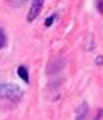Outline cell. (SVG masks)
Returning a JSON list of instances; mask_svg holds the SVG:
<instances>
[{
    "label": "cell",
    "instance_id": "7a4b0ae2",
    "mask_svg": "<svg viewBox=\"0 0 103 120\" xmlns=\"http://www.w3.org/2000/svg\"><path fill=\"white\" fill-rule=\"evenodd\" d=\"M44 2H46V0H33V2H31V8H29L28 15H27V21L28 22L35 21V18L40 15L41 9H43Z\"/></svg>",
    "mask_w": 103,
    "mask_h": 120
},
{
    "label": "cell",
    "instance_id": "5b68a950",
    "mask_svg": "<svg viewBox=\"0 0 103 120\" xmlns=\"http://www.w3.org/2000/svg\"><path fill=\"white\" fill-rule=\"evenodd\" d=\"M54 19H56V13H53V15H50L49 18H47V19H46V22H44V25L47 26V28H49V26H52V23H53V21Z\"/></svg>",
    "mask_w": 103,
    "mask_h": 120
},
{
    "label": "cell",
    "instance_id": "3957f363",
    "mask_svg": "<svg viewBox=\"0 0 103 120\" xmlns=\"http://www.w3.org/2000/svg\"><path fill=\"white\" fill-rule=\"evenodd\" d=\"M88 113V104L84 101V103L78 107V111H77V119L75 120H86V116Z\"/></svg>",
    "mask_w": 103,
    "mask_h": 120
},
{
    "label": "cell",
    "instance_id": "6da1fadb",
    "mask_svg": "<svg viewBox=\"0 0 103 120\" xmlns=\"http://www.w3.org/2000/svg\"><path fill=\"white\" fill-rule=\"evenodd\" d=\"M22 95H24V91L16 83H12V82L0 83V101H3V103H10L15 105L21 101Z\"/></svg>",
    "mask_w": 103,
    "mask_h": 120
},
{
    "label": "cell",
    "instance_id": "277c9868",
    "mask_svg": "<svg viewBox=\"0 0 103 120\" xmlns=\"http://www.w3.org/2000/svg\"><path fill=\"white\" fill-rule=\"evenodd\" d=\"M16 73H18V76H19V78H21V79L25 82V83H28V82H29L28 70H27L25 66H19V68H18V70H16Z\"/></svg>",
    "mask_w": 103,
    "mask_h": 120
},
{
    "label": "cell",
    "instance_id": "ba28073f",
    "mask_svg": "<svg viewBox=\"0 0 103 120\" xmlns=\"http://www.w3.org/2000/svg\"><path fill=\"white\" fill-rule=\"evenodd\" d=\"M96 4H97V10L100 12V13H103V0H97Z\"/></svg>",
    "mask_w": 103,
    "mask_h": 120
},
{
    "label": "cell",
    "instance_id": "52a82bcc",
    "mask_svg": "<svg viewBox=\"0 0 103 120\" xmlns=\"http://www.w3.org/2000/svg\"><path fill=\"white\" fill-rule=\"evenodd\" d=\"M10 2H12V4H13V6H22L27 0H10Z\"/></svg>",
    "mask_w": 103,
    "mask_h": 120
},
{
    "label": "cell",
    "instance_id": "9c48e42d",
    "mask_svg": "<svg viewBox=\"0 0 103 120\" xmlns=\"http://www.w3.org/2000/svg\"><path fill=\"white\" fill-rule=\"evenodd\" d=\"M96 60H97V62H96L97 64H103V56H99V57L96 59Z\"/></svg>",
    "mask_w": 103,
    "mask_h": 120
},
{
    "label": "cell",
    "instance_id": "8992f818",
    "mask_svg": "<svg viewBox=\"0 0 103 120\" xmlns=\"http://www.w3.org/2000/svg\"><path fill=\"white\" fill-rule=\"evenodd\" d=\"M6 43V37H4V32L0 29V49H3V45Z\"/></svg>",
    "mask_w": 103,
    "mask_h": 120
}]
</instances>
